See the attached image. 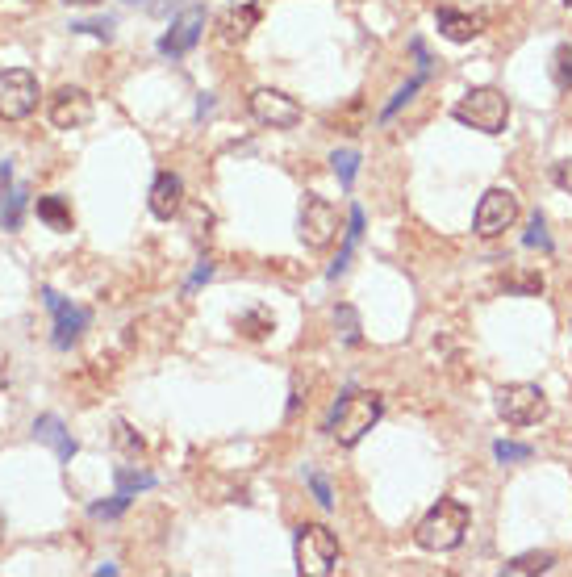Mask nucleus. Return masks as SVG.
Listing matches in <instances>:
<instances>
[{
    "label": "nucleus",
    "mask_w": 572,
    "mask_h": 577,
    "mask_svg": "<svg viewBox=\"0 0 572 577\" xmlns=\"http://www.w3.org/2000/svg\"><path fill=\"white\" fill-rule=\"evenodd\" d=\"M468 523H472V515H468L464 502L439 498L431 511H426V519L414 527V540H418V548H426V552H451V548L464 544Z\"/></svg>",
    "instance_id": "f257e3e1"
},
{
    "label": "nucleus",
    "mask_w": 572,
    "mask_h": 577,
    "mask_svg": "<svg viewBox=\"0 0 572 577\" xmlns=\"http://www.w3.org/2000/svg\"><path fill=\"white\" fill-rule=\"evenodd\" d=\"M380 410H385V402H380V394H368V389H360V394H347L335 414H330V435L343 444V448H355L364 440V435L380 423Z\"/></svg>",
    "instance_id": "f03ea898"
},
{
    "label": "nucleus",
    "mask_w": 572,
    "mask_h": 577,
    "mask_svg": "<svg viewBox=\"0 0 572 577\" xmlns=\"http://www.w3.org/2000/svg\"><path fill=\"white\" fill-rule=\"evenodd\" d=\"M456 122L481 130V134H502L506 122H510L506 92H497V88H472V92H464L460 105H456Z\"/></svg>",
    "instance_id": "7ed1b4c3"
},
{
    "label": "nucleus",
    "mask_w": 572,
    "mask_h": 577,
    "mask_svg": "<svg viewBox=\"0 0 572 577\" xmlns=\"http://www.w3.org/2000/svg\"><path fill=\"white\" fill-rule=\"evenodd\" d=\"M339 565V540L322 523L297 527V573L305 577H330Z\"/></svg>",
    "instance_id": "20e7f679"
},
{
    "label": "nucleus",
    "mask_w": 572,
    "mask_h": 577,
    "mask_svg": "<svg viewBox=\"0 0 572 577\" xmlns=\"http://www.w3.org/2000/svg\"><path fill=\"white\" fill-rule=\"evenodd\" d=\"M301 230V243L305 247H314V251H322V247H330L335 243V235H339V210L330 205L326 197H318V193H305V201H301V222H297Z\"/></svg>",
    "instance_id": "39448f33"
},
{
    "label": "nucleus",
    "mask_w": 572,
    "mask_h": 577,
    "mask_svg": "<svg viewBox=\"0 0 572 577\" xmlns=\"http://www.w3.org/2000/svg\"><path fill=\"white\" fill-rule=\"evenodd\" d=\"M38 109V80L26 67H9L0 72V118L5 122H21Z\"/></svg>",
    "instance_id": "423d86ee"
},
{
    "label": "nucleus",
    "mask_w": 572,
    "mask_h": 577,
    "mask_svg": "<svg viewBox=\"0 0 572 577\" xmlns=\"http://www.w3.org/2000/svg\"><path fill=\"white\" fill-rule=\"evenodd\" d=\"M497 414L510 423V427H531L547 414V398L539 385H502L497 389Z\"/></svg>",
    "instance_id": "0eeeda50"
},
{
    "label": "nucleus",
    "mask_w": 572,
    "mask_h": 577,
    "mask_svg": "<svg viewBox=\"0 0 572 577\" xmlns=\"http://www.w3.org/2000/svg\"><path fill=\"white\" fill-rule=\"evenodd\" d=\"M518 222V197L514 189H489L476 205V218H472V230L481 239H497Z\"/></svg>",
    "instance_id": "6e6552de"
},
{
    "label": "nucleus",
    "mask_w": 572,
    "mask_h": 577,
    "mask_svg": "<svg viewBox=\"0 0 572 577\" xmlns=\"http://www.w3.org/2000/svg\"><path fill=\"white\" fill-rule=\"evenodd\" d=\"M251 118L259 126H272V130H293L301 122V105L293 97H284L280 88H255L251 92Z\"/></svg>",
    "instance_id": "1a4fd4ad"
},
{
    "label": "nucleus",
    "mask_w": 572,
    "mask_h": 577,
    "mask_svg": "<svg viewBox=\"0 0 572 577\" xmlns=\"http://www.w3.org/2000/svg\"><path fill=\"white\" fill-rule=\"evenodd\" d=\"M42 297H46V306H51V314H55V335H51L55 348H71V343H76L84 335V327H88V310L63 302L55 289H42Z\"/></svg>",
    "instance_id": "9d476101"
},
{
    "label": "nucleus",
    "mask_w": 572,
    "mask_h": 577,
    "mask_svg": "<svg viewBox=\"0 0 572 577\" xmlns=\"http://www.w3.org/2000/svg\"><path fill=\"white\" fill-rule=\"evenodd\" d=\"M51 122L59 130H80L92 122V97L84 88H59L51 97Z\"/></svg>",
    "instance_id": "9b49d317"
},
{
    "label": "nucleus",
    "mask_w": 572,
    "mask_h": 577,
    "mask_svg": "<svg viewBox=\"0 0 572 577\" xmlns=\"http://www.w3.org/2000/svg\"><path fill=\"white\" fill-rule=\"evenodd\" d=\"M201 30H205V9H184V13L172 21V30L159 38V51L172 55V59H180V55H188V51H193V46L201 42Z\"/></svg>",
    "instance_id": "f8f14e48"
},
{
    "label": "nucleus",
    "mask_w": 572,
    "mask_h": 577,
    "mask_svg": "<svg viewBox=\"0 0 572 577\" xmlns=\"http://www.w3.org/2000/svg\"><path fill=\"white\" fill-rule=\"evenodd\" d=\"M180 197H184V184L176 172H159L151 184V214L155 218H172L180 210Z\"/></svg>",
    "instance_id": "ddd939ff"
},
{
    "label": "nucleus",
    "mask_w": 572,
    "mask_h": 577,
    "mask_svg": "<svg viewBox=\"0 0 572 577\" xmlns=\"http://www.w3.org/2000/svg\"><path fill=\"white\" fill-rule=\"evenodd\" d=\"M255 26H259V5H255V0H238V5H230L222 13V38L226 42H243Z\"/></svg>",
    "instance_id": "4468645a"
},
{
    "label": "nucleus",
    "mask_w": 572,
    "mask_h": 577,
    "mask_svg": "<svg viewBox=\"0 0 572 577\" xmlns=\"http://www.w3.org/2000/svg\"><path fill=\"white\" fill-rule=\"evenodd\" d=\"M439 34L451 42H472L481 34V17L472 13H456V9H439Z\"/></svg>",
    "instance_id": "2eb2a0df"
},
{
    "label": "nucleus",
    "mask_w": 572,
    "mask_h": 577,
    "mask_svg": "<svg viewBox=\"0 0 572 577\" xmlns=\"http://www.w3.org/2000/svg\"><path fill=\"white\" fill-rule=\"evenodd\" d=\"M34 435H38L42 444H51L59 460H71V456H76V440H71V435L63 431V423L55 419V414H42V419L34 423Z\"/></svg>",
    "instance_id": "dca6fc26"
},
{
    "label": "nucleus",
    "mask_w": 572,
    "mask_h": 577,
    "mask_svg": "<svg viewBox=\"0 0 572 577\" xmlns=\"http://www.w3.org/2000/svg\"><path fill=\"white\" fill-rule=\"evenodd\" d=\"M360 235H364V210L360 205H351V226H347V243H343V251H339V260L330 264V281H339V276L347 272V260H351V251H355V243H360Z\"/></svg>",
    "instance_id": "f3484780"
},
{
    "label": "nucleus",
    "mask_w": 572,
    "mask_h": 577,
    "mask_svg": "<svg viewBox=\"0 0 572 577\" xmlns=\"http://www.w3.org/2000/svg\"><path fill=\"white\" fill-rule=\"evenodd\" d=\"M38 218L51 230H71V210L63 197H38Z\"/></svg>",
    "instance_id": "a211bd4d"
},
{
    "label": "nucleus",
    "mask_w": 572,
    "mask_h": 577,
    "mask_svg": "<svg viewBox=\"0 0 572 577\" xmlns=\"http://www.w3.org/2000/svg\"><path fill=\"white\" fill-rule=\"evenodd\" d=\"M26 205H30V189L21 184V189L9 193L5 210H0V222H5V230H17V226H21V214H26Z\"/></svg>",
    "instance_id": "6ab92c4d"
},
{
    "label": "nucleus",
    "mask_w": 572,
    "mask_h": 577,
    "mask_svg": "<svg viewBox=\"0 0 572 577\" xmlns=\"http://www.w3.org/2000/svg\"><path fill=\"white\" fill-rule=\"evenodd\" d=\"M330 164H335V176H339V184H343V189H351V184H355V168H360V151H335V155H330Z\"/></svg>",
    "instance_id": "aec40b11"
},
{
    "label": "nucleus",
    "mask_w": 572,
    "mask_h": 577,
    "mask_svg": "<svg viewBox=\"0 0 572 577\" xmlns=\"http://www.w3.org/2000/svg\"><path fill=\"white\" fill-rule=\"evenodd\" d=\"M552 80L560 92L572 88V46H560V51L552 55Z\"/></svg>",
    "instance_id": "412c9836"
},
{
    "label": "nucleus",
    "mask_w": 572,
    "mask_h": 577,
    "mask_svg": "<svg viewBox=\"0 0 572 577\" xmlns=\"http://www.w3.org/2000/svg\"><path fill=\"white\" fill-rule=\"evenodd\" d=\"M151 486H155V477H147V473H126V469L117 473V498H126V502H130L138 490H151Z\"/></svg>",
    "instance_id": "4be33fe9"
},
{
    "label": "nucleus",
    "mask_w": 572,
    "mask_h": 577,
    "mask_svg": "<svg viewBox=\"0 0 572 577\" xmlns=\"http://www.w3.org/2000/svg\"><path fill=\"white\" fill-rule=\"evenodd\" d=\"M552 552H531V557H514L506 565V573H543V569H552Z\"/></svg>",
    "instance_id": "5701e85b"
},
{
    "label": "nucleus",
    "mask_w": 572,
    "mask_h": 577,
    "mask_svg": "<svg viewBox=\"0 0 572 577\" xmlns=\"http://www.w3.org/2000/svg\"><path fill=\"white\" fill-rule=\"evenodd\" d=\"M422 80H426V67H422V72H418V76H414L410 84H401V88L393 92V101L385 105V122H389V118H393V113H397V109H401V105H405V101H410V97H414V92L422 88Z\"/></svg>",
    "instance_id": "b1692460"
},
{
    "label": "nucleus",
    "mask_w": 572,
    "mask_h": 577,
    "mask_svg": "<svg viewBox=\"0 0 572 577\" xmlns=\"http://www.w3.org/2000/svg\"><path fill=\"white\" fill-rule=\"evenodd\" d=\"M339 322H343V339L351 343V348H355V343H360V327H355V310L351 306H339V314H335Z\"/></svg>",
    "instance_id": "393cba45"
},
{
    "label": "nucleus",
    "mask_w": 572,
    "mask_h": 577,
    "mask_svg": "<svg viewBox=\"0 0 572 577\" xmlns=\"http://www.w3.org/2000/svg\"><path fill=\"white\" fill-rule=\"evenodd\" d=\"M493 456L497 460H531V448H522V444H493Z\"/></svg>",
    "instance_id": "a878e982"
},
{
    "label": "nucleus",
    "mask_w": 572,
    "mask_h": 577,
    "mask_svg": "<svg viewBox=\"0 0 572 577\" xmlns=\"http://www.w3.org/2000/svg\"><path fill=\"white\" fill-rule=\"evenodd\" d=\"M305 477H309V486H314V494H318V502H322V506H335V498H330V486H326V477H322V473L309 469Z\"/></svg>",
    "instance_id": "bb28decb"
},
{
    "label": "nucleus",
    "mask_w": 572,
    "mask_h": 577,
    "mask_svg": "<svg viewBox=\"0 0 572 577\" xmlns=\"http://www.w3.org/2000/svg\"><path fill=\"white\" fill-rule=\"evenodd\" d=\"M552 180L560 184L564 193H572V159H560V164L552 168Z\"/></svg>",
    "instance_id": "cd10ccee"
},
{
    "label": "nucleus",
    "mask_w": 572,
    "mask_h": 577,
    "mask_svg": "<svg viewBox=\"0 0 572 577\" xmlns=\"http://www.w3.org/2000/svg\"><path fill=\"white\" fill-rule=\"evenodd\" d=\"M527 247H547V235H543V218H539V214L531 218V235H527Z\"/></svg>",
    "instance_id": "c85d7f7f"
},
{
    "label": "nucleus",
    "mask_w": 572,
    "mask_h": 577,
    "mask_svg": "<svg viewBox=\"0 0 572 577\" xmlns=\"http://www.w3.org/2000/svg\"><path fill=\"white\" fill-rule=\"evenodd\" d=\"M76 30L97 34V38H109V17H105V21H84V26H76Z\"/></svg>",
    "instance_id": "c756f323"
},
{
    "label": "nucleus",
    "mask_w": 572,
    "mask_h": 577,
    "mask_svg": "<svg viewBox=\"0 0 572 577\" xmlns=\"http://www.w3.org/2000/svg\"><path fill=\"white\" fill-rule=\"evenodd\" d=\"M209 272H213V264L209 260H201V268H197V276H193V281H188V293H193L201 281H209Z\"/></svg>",
    "instance_id": "7c9ffc66"
},
{
    "label": "nucleus",
    "mask_w": 572,
    "mask_h": 577,
    "mask_svg": "<svg viewBox=\"0 0 572 577\" xmlns=\"http://www.w3.org/2000/svg\"><path fill=\"white\" fill-rule=\"evenodd\" d=\"M0 197H9V164L0 159Z\"/></svg>",
    "instance_id": "2f4dec72"
},
{
    "label": "nucleus",
    "mask_w": 572,
    "mask_h": 577,
    "mask_svg": "<svg viewBox=\"0 0 572 577\" xmlns=\"http://www.w3.org/2000/svg\"><path fill=\"white\" fill-rule=\"evenodd\" d=\"M9 385V373H5V368H0V389H5Z\"/></svg>",
    "instance_id": "473e14b6"
},
{
    "label": "nucleus",
    "mask_w": 572,
    "mask_h": 577,
    "mask_svg": "<svg viewBox=\"0 0 572 577\" xmlns=\"http://www.w3.org/2000/svg\"><path fill=\"white\" fill-rule=\"evenodd\" d=\"M67 5H97V0H67Z\"/></svg>",
    "instance_id": "72a5a7b5"
},
{
    "label": "nucleus",
    "mask_w": 572,
    "mask_h": 577,
    "mask_svg": "<svg viewBox=\"0 0 572 577\" xmlns=\"http://www.w3.org/2000/svg\"><path fill=\"white\" fill-rule=\"evenodd\" d=\"M0 536H5V519H0Z\"/></svg>",
    "instance_id": "f704fd0d"
},
{
    "label": "nucleus",
    "mask_w": 572,
    "mask_h": 577,
    "mask_svg": "<svg viewBox=\"0 0 572 577\" xmlns=\"http://www.w3.org/2000/svg\"><path fill=\"white\" fill-rule=\"evenodd\" d=\"M564 5H572V0H564Z\"/></svg>",
    "instance_id": "c9c22d12"
}]
</instances>
